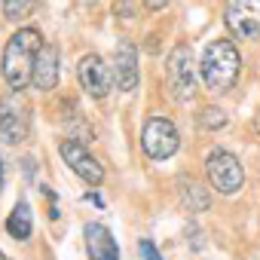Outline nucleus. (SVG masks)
<instances>
[{
  "mask_svg": "<svg viewBox=\"0 0 260 260\" xmlns=\"http://www.w3.org/2000/svg\"><path fill=\"white\" fill-rule=\"evenodd\" d=\"M40 49H43V34L37 28H19L7 40L4 58H0V71H4V80L13 92H22L31 83Z\"/></svg>",
  "mask_w": 260,
  "mask_h": 260,
  "instance_id": "1",
  "label": "nucleus"
},
{
  "mask_svg": "<svg viewBox=\"0 0 260 260\" xmlns=\"http://www.w3.org/2000/svg\"><path fill=\"white\" fill-rule=\"evenodd\" d=\"M199 74H202V83L208 92H214V95L230 92L242 74V55H239L236 43L233 40H211L202 52Z\"/></svg>",
  "mask_w": 260,
  "mask_h": 260,
  "instance_id": "2",
  "label": "nucleus"
},
{
  "mask_svg": "<svg viewBox=\"0 0 260 260\" xmlns=\"http://www.w3.org/2000/svg\"><path fill=\"white\" fill-rule=\"evenodd\" d=\"M205 172H208V184L220 196H233L245 187V169H242L239 156L223 147H214L205 156Z\"/></svg>",
  "mask_w": 260,
  "mask_h": 260,
  "instance_id": "3",
  "label": "nucleus"
},
{
  "mask_svg": "<svg viewBox=\"0 0 260 260\" xmlns=\"http://www.w3.org/2000/svg\"><path fill=\"white\" fill-rule=\"evenodd\" d=\"M31 128V110L22 92H10L0 98V144H22Z\"/></svg>",
  "mask_w": 260,
  "mask_h": 260,
  "instance_id": "4",
  "label": "nucleus"
},
{
  "mask_svg": "<svg viewBox=\"0 0 260 260\" xmlns=\"http://www.w3.org/2000/svg\"><path fill=\"white\" fill-rule=\"evenodd\" d=\"M166 71H169V89H172V98L178 104H187L196 92V71H193V49L187 43H178L172 52H169V61H166Z\"/></svg>",
  "mask_w": 260,
  "mask_h": 260,
  "instance_id": "5",
  "label": "nucleus"
},
{
  "mask_svg": "<svg viewBox=\"0 0 260 260\" xmlns=\"http://www.w3.org/2000/svg\"><path fill=\"white\" fill-rule=\"evenodd\" d=\"M141 147L150 159H169L181 147V135L172 119L166 116H150L141 128Z\"/></svg>",
  "mask_w": 260,
  "mask_h": 260,
  "instance_id": "6",
  "label": "nucleus"
},
{
  "mask_svg": "<svg viewBox=\"0 0 260 260\" xmlns=\"http://www.w3.org/2000/svg\"><path fill=\"white\" fill-rule=\"evenodd\" d=\"M223 25L239 40H257L260 37V0H226Z\"/></svg>",
  "mask_w": 260,
  "mask_h": 260,
  "instance_id": "7",
  "label": "nucleus"
},
{
  "mask_svg": "<svg viewBox=\"0 0 260 260\" xmlns=\"http://www.w3.org/2000/svg\"><path fill=\"white\" fill-rule=\"evenodd\" d=\"M58 156L68 162V169L80 178V181H86L89 187H98L101 181H104V169H101V162L86 150V144H80V141H74V138H64L61 144H58Z\"/></svg>",
  "mask_w": 260,
  "mask_h": 260,
  "instance_id": "8",
  "label": "nucleus"
},
{
  "mask_svg": "<svg viewBox=\"0 0 260 260\" xmlns=\"http://www.w3.org/2000/svg\"><path fill=\"white\" fill-rule=\"evenodd\" d=\"M77 77H80V86L86 89V95H92V98H107V92H110L113 83H116V80H113V68L104 64V58L95 55V52H89V55L80 58Z\"/></svg>",
  "mask_w": 260,
  "mask_h": 260,
  "instance_id": "9",
  "label": "nucleus"
},
{
  "mask_svg": "<svg viewBox=\"0 0 260 260\" xmlns=\"http://www.w3.org/2000/svg\"><path fill=\"white\" fill-rule=\"evenodd\" d=\"M110 68H113V80H116L119 92H135L141 71H138V49L132 40H119L113 46V64Z\"/></svg>",
  "mask_w": 260,
  "mask_h": 260,
  "instance_id": "10",
  "label": "nucleus"
},
{
  "mask_svg": "<svg viewBox=\"0 0 260 260\" xmlns=\"http://www.w3.org/2000/svg\"><path fill=\"white\" fill-rule=\"evenodd\" d=\"M83 233H86L89 260H119V245L104 223H86Z\"/></svg>",
  "mask_w": 260,
  "mask_h": 260,
  "instance_id": "11",
  "label": "nucleus"
},
{
  "mask_svg": "<svg viewBox=\"0 0 260 260\" xmlns=\"http://www.w3.org/2000/svg\"><path fill=\"white\" fill-rule=\"evenodd\" d=\"M55 83H58V46L55 43H43V49L37 55V64H34L31 86L40 89V92H52Z\"/></svg>",
  "mask_w": 260,
  "mask_h": 260,
  "instance_id": "12",
  "label": "nucleus"
},
{
  "mask_svg": "<svg viewBox=\"0 0 260 260\" xmlns=\"http://www.w3.org/2000/svg\"><path fill=\"white\" fill-rule=\"evenodd\" d=\"M178 193H181V205H184L187 211H193V214H199V211H208V205H211V193H208V190H205L199 181H193V178H190V181L184 178Z\"/></svg>",
  "mask_w": 260,
  "mask_h": 260,
  "instance_id": "13",
  "label": "nucleus"
},
{
  "mask_svg": "<svg viewBox=\"0 0 260 260\" xmlns=\"http://www.w3.org/2000/svg\"><path fill=\"white\" fill-rule=\"evenodd\" d=\"M31 230H34L31 205H28L25 199H19V202H16V208H13V211H10V217H7V233H10L16 242H25V239H31Z\"/></svg>",
  "mask_w": 260,
  "mask_h": 260,
  "instance_id": "14",
  "label": "nucleus"
},
{
  "mask_svg": "<svg viewBox=\"0 0 260 260\" xmlns=\"http://www.w3.org/2000/svg\"><path fill=\"white\" fill-rule=\"evenodd\" d=\"M37 4H40V0H4V16L10 22H25V19L34 16Z\"/></svg>",
  "mask_w": 260,
  "mask_h": 260,
  "instance_id": "15",
  "label": "nucleus"
},
{
  "mask_svg": "<svg viewBox=\"0 0 260 260\" xmlns=\"http://www.w3.org/2000/svg\"><path fill=\"white\" fill-rule=\"evenodd\" d=\"M223 125H226V113L220 107H205L199 113V128L202 132H217V128H223Z\"/></svg>",
  "mask_w": 260,
  "mask_h": 260,
  "instance_id": "16",
  "label": "nucleus"
},
{
  "mask_svg": "<svg viewBox=\"0 0 260 260\" xmlns=\"http://www.w3.org/2000/svg\"><path fill=\"white\" fill-rule=\"evenodd\" d=\"M138 251H141V260H162V254L156 251V245H153L150 239H141Z\"/></svg>",
  "mask_w": 260,
  "mask_h": 260,
  "instance_id": "17",
  "label": "nucleus"
},
{
  "mask_svg": "<svg viewBox=\"0 0 260 260\" xmlns=\"http://www.w3.org/2000/svg\"><path fill=\"white\" fill-rule=\"evenodd\" d=\"M141 4H144V10H150V13H159V10L169 7V0H141Z\"/></svg>",
  "mask_w": 260,
  "mask_h": 260,
  "instance_id": "18",
  "label": "nucleus"
},
{
  "mask_svg": "<svg viewBox=\"0 0 260 260\" xmlns=\"http://www.w3.org/2000/svg\"><path fill=\"white\" fill-rule=\"evenodd\" d=\"M4 181H7V172H4V159H0V190H4Z\"/></svg>",
  "mask_w": 260,
  "mask_h": 260,
  "instance_id": "19",
  "label": "nucleus"
},
{
  "mask_svg": "<svg viewBox=\"0 0 260 260\" xmlns=\"http://www.w3.org/2000/svg\"><path fill=\"white\" fill-rule=\"evenodd\" d=\"M0 260H13V257H10V254H4V251H0Z\"/></svg>",
  "mask_w": 260,
  "mask_h": 260,
  "instance_id": "20",
  "label": "nucleus"
},
{
  "mask_svg": "<svg viewBox=\"0 0 260 260\" xmlns=\"http://www.w3.org/2000/svg\"><path fill=\"white\" fill-rule=\"evenodd\" d=\"M254 125H257V128H260V116H257V119H254Z\"/></svg>",
  "mask_w": 260,
  "mask_h": 260,
  "instance_id": "21",
  "label": "nucleus"
}]
</instances>
